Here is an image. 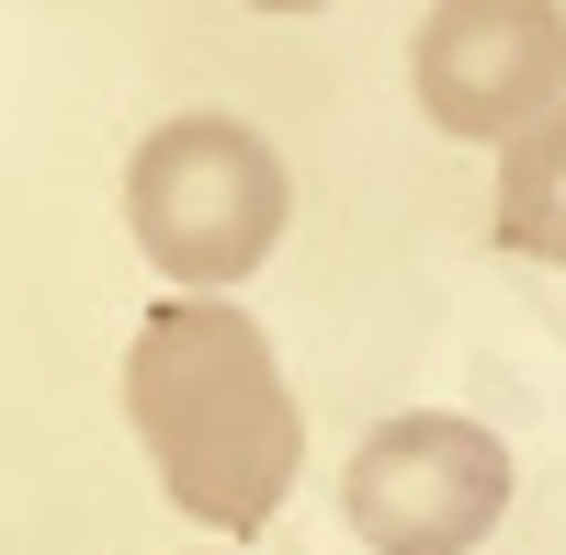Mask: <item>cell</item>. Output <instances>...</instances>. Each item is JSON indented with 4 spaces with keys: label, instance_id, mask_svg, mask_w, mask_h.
I'll return each instance as SVG.
<instances>
[{
    "label": "cell",
    "instance_id": "cell-5",
    "mask_svg": "<svg viewBox=\"0 0 566 555\" xmlns=\"http://www.w3.org/2000/svg\"><path fill=\"white\" fill-rule=\"evenodd\" d=\"M499 250L522 261H566V114L533 125L522 148H499Z\"/></svg>",
    "mask_w": 566,
    "mask_h": 555
},
{
    "label": "cell",
    "instance_id": "cell-1",
    "mask_svg": "<svg viewBox=\"0 0 566 555\" xmlns=\"http://www.w3.org/2000/svg\"><path fill=\"white\" fill-rule=\"evenodd\" d=\"M125 420L148 442L170 511L227 533V544H250L283 499H295V465H306L295 386H283L261 317L227 306V295H159L136 317Z\"/></svg>",
    "mask_w": 566,
    "mask_h": 555
},
{
    "label": "cell",
    "instance_id": "cell-6",
    "mask_svg": "<svg viewBox=\"0 0 566 555\" xmlns=\"http://www.w3.org/2000/svg\"><path fill=\"white\" fill-rule=\"evenodd\" d=\"M250 12H328V0H250Z\"/></svg>",
    "mask_w": 566,
    "mask_h": 555
},
{
    "label": "cell",
    "instance_id": "cell-2",
    "mask_svg": "<svg viewBox=\"0 0 566 555\" xmlns=\"http://www.w3.org/2000/svg\"><path fill=\"white\" fill-rule=\"evenodd\" d=\"M283 216H295V181L239 114H170L125 159V227L181 295H227L239 272H261Z\"/></svg>",
    "mask_w": 566,
    "mask_h": 555
},
{
    "label": "cell",
    "instance_id": "cell-3",
    "mask_svg": "<svg viewBox=\"0 0 566 555\" xmlns=\"http://www.w3.org/2000/svg\"><path fill=\"white\" fill-rule=\"evenodd\" d=\"M340 511L374 555H476L510 511V442L453 420V408H408V420H374Z\"/></svg>",
    "mask_w": 566,
    "mask_h": 555
},
{
    "label": "cell",
    "instance_id": "cell-4",
    "mask_svg": "<svg viewBox=\"0 0 566 555\" xmlns=\"http://www.w3.org/2000/svg\"><path fill=\"white\" fill-rule=\"evenodd\" d=\"M419 114L464 148H522L566 114V12L555 0H431L408 45Z\"/></svg>",
    "mask_w": 566,
    "mask_h": 555
}]
</instances>
